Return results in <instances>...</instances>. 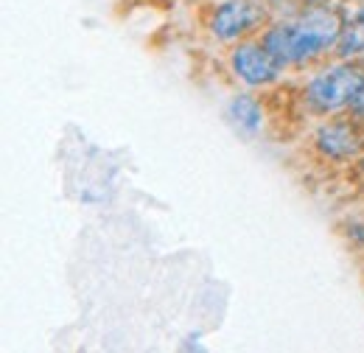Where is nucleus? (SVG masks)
I'll return each mask as SVG.
<instances>
[{
	"label": "nucleus",
	"mask_w": 364,
	"mask_h": 353,
	"mask_svg": "<svg viewBox=\"0 0 364 353\" xmlns=\"http://www.w3.org/2000/svg\"><path fill=\"white\" fill-rule=\"evenodd\" d=\"M342 28V6H297L274 14L261 31V43L289 73H306L336 56Z\"/></svg>",
	"instance_id": "f257e3e1"
},
{
	"label": "nucleus",
	"mask_w": 364,
	"mask_h": 353,
	"mask_svg": "<svg viewBox=\"0 0 364 353\" xmlns=\"http://www.w3.org/2000/svg\"><path fill=\"white\" fill-rule=\"evenodd\" d=\"M364 88V59L331 56L322 65L306 70L297 85V104L303 115L322 121L350 112L356 95Z\"/></svg>",
	"instance_id": "f03ea898"
},
{
	"label": "nucleus",
	"mask_w": 364,
	"mask_h": 353,
	"mask_svg": "<svg viewBox=\"0 0 364 353\" xmlns=\"http://www.w3.org/2000/svg\"><path fill=\"white\" fill-rule=\"evenodd\" d=\"M274 6L269 0H213L202 9V28L219 45H235L250 37H261V31L272 23Z\"/></svg>",
	"instance_id": "7ed1b4c3"
},
{
	"label": "nucleus",
	"mask_w": 364,
	"mask_h": 353,
	"mask_svg": "<svg viewBox=\"0 0 364 353\" xmlns=\"http://www.w3.org/2000/svg\"><path fill=\"white\" fill-rule=\"evenodd\" d=\"M309 149L322 166H356V160L364 154V121L353 118L350 112L322 118L309 135Z\"/></svg>",
	"instance_id": "20e7f679"
},
{
	"label": "nucleus",
	"mask_w": 364,
	"mask_h": 353,
	"mask_svg": "<svg viewBox=\"0 0 364 353\" xmlns=\"http://www.w3.org/2000/svg\"><path fill=\"white\" fill-rule=\"evenodd\" d=\"M225 62H228V73L232 76V82L255 93H269L280 88L283 79L289 76V70L261 43V37H250V40L230 45Z\"/></svg>",
	"instance_id": "39448f33"
},
{
	"label": "nucleus",
	"mask_w": 364,
	"mask_h": 353,
	"mask_svg": "<svg viewBox=\"0 0 364 353\" xmlns=\"http://www.w3.org/2000/svg\"><path fill=\"white\" fill-rule=\"evenodd\" d=\"M228 118L244 137H255V135H261L264 124H267V107L255 90H238L230 98Z\"/></svg>",
	"instance_id": "423d86ee"
},
{
	"label": "nucleus",
	"mask_w": 364,
	"mask_h": 353,
	"mask_svg": "<svg viewBox=\"0 0 364 353\" xmlns=\"http://www.w3.org/2000/svg\"><path fill=\"white\" fill-rule=\"evenodd\" d=\"M345 28L336 48V56L342 59H364V0H345Z\"/></svg>",
	"instance_id": "0eeeda50"
},
{
	"label": "nucleus",
	"mask_w": 364,
	"mask_h": 353,
	"mask_svg": "<svg viewBox=\"0 0 364 353\" xmlns=\"http://www.w3.org/2000/svg\"><path fill=\"white\" fill-rule=\"evenodd\" d=\"M277 3H283V11H289V9H297V6H342L345 0H274V9H277Z\"/></svg>",
	"instance_id": "6e6552de"
},
{
	"label": "nucleus",
	"mask_w": 364,
	"mask_h": 353,
	"mask_svg": "<svg viewBox=\"0 0 364 353\" xmlns=\"http://www.w3.org/2000/svg\"><path fill=\"white\" fill-rule=\"evenodd\" d=\"M350 115H353V118H359V121H364V88H362V93L356 95L353 107H350Z\"/></svg>",
	"instance_id": "1a4fd4ad"
},
{
	"label": "nucleus",
	"mask_w": 364,
	"mask_h": 353,
	"mask_svg": "<svg viewBox=\"0 0 364 353\" xmlns=\"http://www.w3.org/2000/svg\"><path fill=\"white\" fill-rule=\"evenodd\" d=\"M353 169H356V174H359L364 179V154L359 157V160H356V166H353Z\"/></svg>",
	"instance_id": "9d476101"
}]
</instances>
